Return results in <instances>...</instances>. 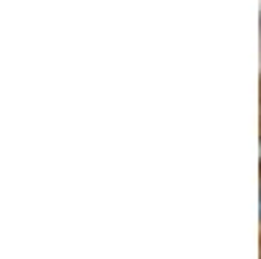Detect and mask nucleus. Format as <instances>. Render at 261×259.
Listing matches in <instances>:
<instances>
[{"label":"nucleus","instance_id":"f03ea898","mask_svg":"<svg viewBox=\"0 0 261 259\" xmlns=\"http://www.w3.org/2000/svg\"><path fill=\"white\" fill-rule=\"evenodd\" d=\"M258 149H261V144H258ZM258 160H261V157H258Z\"/></svg>","mask_w":261,"mask_h":259},{"label":"nucleus","instance_id":"f257e3e1","mask_svg":"<svg viewBox=\"0 0 261 259\" xmlns=\"http://www.w3.org/2000/svg\"><path fill=\"white\" fill-rule=\"evenodd\" d=\"M258 215H261V199H258Z\"/></svg>","mask_w":261,"mask_h":259}]
</instances>
